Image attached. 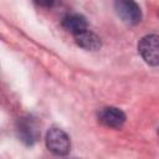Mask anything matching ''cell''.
<instances>
[{
  "instance_id": "1",
  "label": "cell",
  "mask_w": 159,
  "mask_h": 159,
  "mask_svg": "<svg viewBox=\"0 0 159 159\" xmlns=\"http://www.w3.org/2000/svg\"><path fill=\"white\" fill-rule=\"evenodd\" d=\"M138 52L150 66H159V35H145L138 42Z\"/></svg>"
},
{
  "instance_id": "2",
  "label": "cell",
  "mask_w": 159,
  "mask_h": 159,
  "mask_svg": "<svg viewBox=\"0 0 159 159\" xmlns=\"http://www.w3.org/2000/svg\"><path fill=\"white\" fill-rule=\"evenodd\" d=\"M46 147L56 155H67L71 149V140L62 129L51 128L46 134Z\"/></svg>"
},
{
  "instance_id": "3",
  "label": "cell",
  "mask_w": 159,
  "mask_h": 159,
  "mask_svg": "<svg viewBox=\"0 0 159 159\" xmlns=\"http://www.w3.org/2000/svg\"><path fill=\"white\" fill-rule=\"evenodd\" d=\"M114 10L128 25H137L142 20V10L134 0H114Z\"/></svg>"
},
{
  "instance_id": "4",
  "label": "cell",
  "mask_w": 159,
  "mask_h": 159,
  "mask_svg": "<svg viewBox=\"0 0 159 159\" xmlns=\"http://www.w3.org/2000/svg\"><path fill=\"white\" fill-rule=\"evenodd\" d=\"M17 134L21 142H24L27 145L34 144L39 137H40V128L36 122L31 116H26L17 122Z\"/></svg>"
},
{
  "instance_id": "5",
  "label": "cell",
  "mask_w": 159,
  "mask_h": 159,
  "mask_svg": "<svg viewBox=\"0 0 159 159\" xmlns=\"http://www.w3.org/2000/svg\"><path fill=\"white\" fill-rule=\"evenodd\" d=\"M98 120L108 128H120L125 122V114L117 107H104L98 112Z\"/></svg>"
},
{
  "instance_id": "6",
  "label": "cell",
  "mask_w": 159,
  "mask_h": 159,
  "mask_svg": "<svg viewBox=\"0 0 159 159\" xmlns=\"http://www.w3.org/2000/svg\"><path fill=\"white\" fill-rule=\"evenodd\" d=\"M62 26L72 35H78L87 30L88 22L81 14H68L62 20Z\"/></svg>"
},
{
  "instance_id": "7",
  "label": "cell",
  "mask_w": 159,
  "mask_h": 159,
  "mask_svg": "<svg viewBox=\"0 0 159 159\" xmlns=\"http://www.w3.org/2000/svg\"><path fill=\"white\" fill-rule=\"evenodd\" d=\"M75 41L80 47L88 51H96L101 47V39L94 32H91L88 30L75 35Z\"/></svg>"
},
{
  "instance_id": "8",
  "label": "cell",
  "mask_w": 159,
  "mask_h": 159,
  "mask_svg": "<svg viewBox=\"0 0 159 159\" xmlns=\"http://www.w3.org/2000/svg\"><path fill=\"white\" fill-rule=\"evenodd\" d=\"M37 5H40V6H43V7H50V6H52L53 5V2H55V0H34Z\"/></svg>"
}]
</instances>
